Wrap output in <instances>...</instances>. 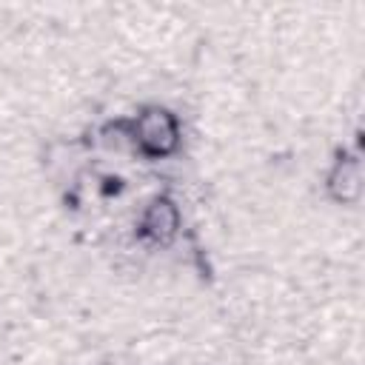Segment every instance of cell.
I'll return each instance as SVG.
<instances>
[{"instance_id": "obj_3", "label": "cell", "mask_w": 365, "mask_h": 365, "mask_svg": "<svg viewBox=\"0 0 365 365\" xmlns=\"http://www.w3.org/2000/svg\"><path fill=\"white\" fill-rule=\"evenodd\" d=\"M177 225H180V214H177L174 202L165 200V197L163 200H154L145 208V214H143V234L148 240L160 242V245H165L177 234Z\"/></svg>"}, {"instance_id": "obj_1", "label": "cell", "mask_w": 365, "mask_h": 365, "mask_svg": "<svg viewBox=\"0 0 365 365\" xmlns=\"http://www.w3.org/2000/svg\"><path fill=\"white\" fill-rule=\"evenodd\" d=\"M131 140H134V145L140 151L163 157V154H171L177 148L180 125H177L171 111H165V108H145L134 120V125H131Z\"/></svg>"}, {"instance_id": "obj_2", "label": "cell", "mask_w": 365, "mask_h": 365, "mask_svg": "<svg viewBox=\"0 0 365 365\" xmlns=\"http://www.w3.org/2000/svg\"><path fill=\"white\" fill-rule=\"evenodd\" d=\"M328 191L336 202H354L362 194V165L356 157L336 160V165L328 174Z\"/></svg>"}]
</instances>
